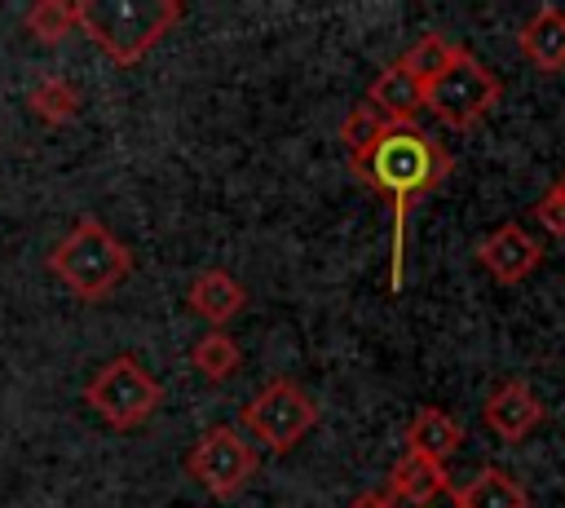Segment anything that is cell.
I'll use <instances>...</instances> for the list:
<instances>
[{
    "label": "cell",
    "instance_id": "cell-1",
    "mask_svg": "<svg viewBox=\"0 0 565 508\" xmlns=\"http://www.w3.org/2000/svg\"><path fill=\"white\" fill-rule=\"evenodd\" d=\"M455 159L441 141H433L419 124H388L371 150L349 159V172L388 199L393 208V265H388V287L402 292V256H406V212L415 199L433 194L450 177Z\"/></svg>",
    "mask_w": 565,
    "mask_h": 508
},
{
    "label": "cell",
    "instance_id": "cell-2",
    "mask_svg": "<svg viewBox=\"0 0 565 508\" xmlns=\"http://www.w3.org/2000/svg\"><path fill=\"white\" fill-rule=\"evenodd\" d=\"M132 269V252L128 243L106 230L97 216H79L49 252V274L75 296V300H106Z\"/></svg>",
    "mask_w": 565,
    "mask_h": 508
},
{
    "label": "cell",
    "instance_id": "cell-3",
    "mask_svg": "<svg viewBox=\"0 0 565 508\" xmlns=\"http://www.w3.org/2000/svg\"><path fill=\"white\" fill-rule=\"evenodd\" d=\"M177 0H79L75 18L79 31L115 62V66H137L177 22H181Z\"/></svg>",
    "mask_w": 565,
    "mask_h": 508
},
{
    "label": "cell",
    "instance_id": "cell-4",
    "mask_svg": "<svg viewBox=\"0 0 565 508\" xmlns=\"http://www.w3.org/2000/svg\"><path fill=\"white\" fill-rule=\"evenodd\" d=\"M84 402H88L110 428L128 433V428H141V424L159 411L163 384H159L132 353H119V358H110V362L88 380Z\"/></svg>",
    "mask_w": 565,
    "mask_h": 508
},
{
    "label": "cell",
    "instance_id": "cell-5",
    "mask_svg": "<svg viewBox=\"0 0 565 508\" xmlns=\"http://www.w3.org/2000/svg\"><path fill=\"white\" fill-rule=\"evenodd\" d=\"M499 97H503V84H499V75L486 66V62H477L468 49H459L455 53V62L424 88V106L446 124V128H472V124H481L494 106H499Z\"/></svg>",
    "mask_w": 565,
    "mask_h": 508
},
{
    "label": "cell",
    "instance_id": "cell-6",
    "mask_svg": "<svg viewBox=\"0 0 565 508\" xmlns=\"http://www.w3.org/2000/svg\"><path fill=\"white\" fill-rule=\"evenodd\" d=\"M238 420L256 433L260 446H269L274 455L291 451L305 442V433L318 424V402L296 384V380H269L243 411Z\"/></svg>",
    "mask_w": 565,
    "mask_h": 508
},
{
    "label": "cell",
    "instance_id": "cell-7",
    "mask_svg": "<svg viewBox=\"0 0 565 508\" xmlns=\"http://www.w3.org/2000/svg\"><path fill=\"white\" fill-rule=\"evenodd\" d=\"M256 451L238 437L230 424H212L190 451H185V473L212 495V499H234L252 477H256Z\"/></svg>",
    "mask_w": 565,
    "mask_h": 508
},
{
    "label": "cell",
    "instance_id": "cell-8",
    "mask_svg": "<svg viewBox=\"0 0 565 508\" xmlns=\"http://www.w3.org/2000/svg\"><path fill=\"white\" fill-rule=\"evenodd\" d=\"M539 261H543V247H539V239L525 230V225H516V221H503V225H494L481 243H477V265L494 278V283H525L534 269H539Z\"/></svg>",
    "mask_w": 565,
    "mask_h": 508
},
{
    "label": "cell",
    "instance_id": "cell-9",
    "mask_svg": "<svg viewBox=\"0 0 565 508\" xmlns=\"http://www.w3.org/2000/svg\"><path fill=\"white\" fill-rule=\"evenodd\" d=\"M481 424L499 442H525L543 424V402L525 380H503L490 389V398L481 406Z\"/></svg>",
    "mask_w": 565,
    "mask_h": 508
},
{
    "label": "cell",
    "instance_id": "cell-10",
    "mask_svg": "<svg viewBox=\"0 0 565 508\" xmlns=\"http://www.w3.org/2000/svg\"><path fill=\"white\" fill-rule=\"evenodd\" d=\"M185 300H190V309L212 331H221V322H230L247 305V292H243V283L230 269H199L194 283H190V292H185Z\"/></svg>",
    "mask_w": 565,
    "mask_h": 508
},
{
    "label": "cell",
    "instance_id": "cell-11",
    "mask_svg": "<svg viewBox=\"0 0 565 508\" xmlns=\"http://www.w3.org/2000/svg\"><path fill=\"white\" fill-rule=\"evenodd\" d=\"M366 106H375L388 124H415L419 106H424V84L402 66V62H388L371 88H366Z\"/></svg>",
    "mask_w": 565,
    "mask_h": 508
},
{
    "label": "cell",
    "instance_id": "cell-12",
    "mask_svg": "<svg viewBox=\"0 0 565 508\" xmlns=\"http://www.w3.org/2000/svg\"><path fill=\"white\" fill-rule=\"evenodd\" d=\"M455 486H450V473L446 464H433L424 455H402L393 468H388V495L397 504H437L446 499Z\"/></svg>",
    "mask_w": 565,
    "mask_h": 508
},
{
    "label": "cell",
    "instance_id": "cell-13",
    "mask_svg": "<svg viewBox=\"0 0 565 508\" xmlns=\"http://www.w3.org/2000/svg\"><path fill=\"white\" fill-rule=\"evenodd\" d=\"M463 446V424L441 411V406H419L406 424V451L411 455H424L433 464H446L455 451Z\"/></svg>",
    "mask_w": 565,
    "mask_h": 508
},
{
    "label": "cell",
    "instance_id": "cell-14",
    "mask_svg": "<svg viewBox=\"0 0 565 508\" xmlns=\"http://www.w3.org/2000/svg\"><path fill=\"white\" fill-rule=\"evenodd\" d=\"M516 44H521V53H525L539 71H547V75L561 71V66H565V9L539 4V9L525 18Z\"/></svg>",
    "mask_w": 565,
    "mask_h": 508
},
{
    "label": "cell",
    "instance_id": "cell-15",
    "mask_svg": "<svg viewBox=\"0 0 565 508\" xmlns=\"http://www.w3.org/2000/svg\"><path fill=\"white\" fill-rule=\"evenodd\" d=\"M455 508H530V495L521 481H512L503 468H481L472 481L450 490Z\"/></svg>",
    "mask_w": 565,
    "mask_h": 508
},
{
    "label": "cell",
    "instance_id": "cell-16",
    "mask_svg": "<svg viewBox=\"0 0 565 508\" xmlns=\"http://www.w3.org/2000/svg\"><path fill=\"white\" fill-rule=\"evenodd\" d=\"M26 106H31V115H35L40 124L62 128V124H71V119L79 115V88H75L71 80H62V75H44V80L26 93Z\"/></svg>",
    "mask_w": 565,
    "mask_h": 508
},
{
    "label": "cell",
    "instance_id": "cell-17",
    "mask_svg": "<svg viewBox=\"0 0 565 508\" xmlns=\"http://www.w3.org/2000/svg\"><path fill=\"white\" fill-rule=\"evenodd\" d=\"M22 27H26V35H31L35 44L53 49V44H62L71 31H79V18H75V4H66V0H35V4L22 13Z\"/></svg>",
    "mask_w": 565,
    "mask_h": 508
},
{
    "label": "cell",
    "instance_id": "cell-18",
    "mask_svg": "<svg viewBox=\"0 0 565 508\" xmlns=\"http://www.w3.org/2000/svg\"><path fill=\"white\" fill-rule=\"evenodd\" d=\"M459 49H463V44H455V40H446V35H437V31H428V35H419V40H415L397 62H402V66H406L424 88H428V84H433V80L455 62V53H459Z\"/></svg>",
    "mask_w": 565,
    "mask_h": 508
},
{
    "label": "cell",
    "instance_id": "cell-19",
    "mask_svg": "<svg viewBox=\"0 0 565 508\" xmlns=\"http://www.w3.org/2000/svg\"><path fill=\"white\" fill-rule=\"evenodd\" d=\"M238 362H243V353H238L234 336H225V331H207V336H199L194 349H190V367H194L203 380H230V375L238 371Z\"/></svg>",
    "mask_w": 565,
    "mask_h": 508
},
{
    "label": "cell",
    "instance_id": "cell-20",
    "mask_svg": "<svg viewBox=\"0 0 565 508\" xmlns=\"http://www.w3.org/2000/svg\"><path fill=\"white\" fill-rule=\"evenodd\" d=\"M388 128V119L375 110V106H353L349 115H344V124H340V141H344V150H349V159H358L362 150H371L375 141H380V133Z\"/></svg>",
    "mask_w": 565,
    "mask_h": 508
},
{
    "label": "cell",
    "instance_id": "cell-21",
    "mask_svg": "<svg viewBox=\"0 0 565 508\" xmlns=\"http://www.w3.org/2000/svg\"><path fill=\"white\" fill-rule=\"evenodd\" d=\"M534 221H539L547 234L565 239V199H561L556 186H547V194H539V203H534Z\"/></svg>",
    "mask_w": 565,
    "mask_h": 508
},
{
    "label": "cell",
    "instance_id": "cell-22",
    "mask_svg": "<svg viewBox=\"0 0 565 508\" xmlns=\"http://www.w3.org/2000/svg\"><path fill=\"white\" fill-rule=\"evenodd\" d=\"M349 508H397V499H393L388 490H366V495H358Z\"/></svg>",
    "mask_w": 565,
    "mask_h": 508
},
{
    "label": "cell",
    "instance_id": "cell-23",
    "mask_svg": "<svg viewBox=\"0 0 565 508\" xmlns=\"http://www.w3.org/2000/svg\"><path fill=\"white\" fill-rule=\"evenodd\" d=\"M397 508H455V499L446 495V499H437V504H397Z\"/></svg>",
    "mask_w": 565,
    "mask_h": 508
},
{
    "label": "cell",
    "instance_id": "cell-24",
    "mask_svg": "<svg viewBox=\"0 0 565 508\" xmlns=\"http://www.w3.org/2000/svg\"><path fill=\"white\" fill-rule=\"evenodd\" d=\"M556 190H561V199H565V172H561V177H556Z\"/></svg>",
    "mask_w": 565,
    "mask_h": 508
}]
</instances>
